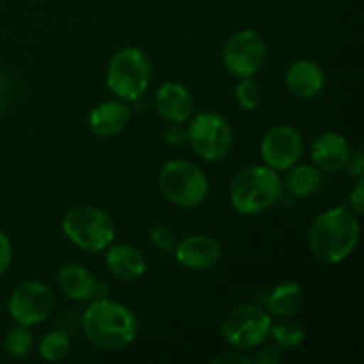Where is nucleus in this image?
Wrapping results in <instances>:
<instances>
[{"mask_svg":"<svg viewBox=\"0 0 364 364\" xmlns=\"http://www.w3.org/2000/svg\"><path fill=\"white\" fill-rule=\"evenodd\" d=\"M85 338L102 350H121L139 334L137 316L130 308L110 299H96L82 316Z\"/></svg>","mask_w":364,"mask_h":364,"instance_id":"1","label":"nucleus"},{"mask_svg":"<svg viewBox=\"0 0 364 364\" xmlns=\"http://www.w3.org/2000/svg\"><path fill=\"white\" fill-rule=\"evenodd\" d=\"M309 249L327 265L345 262L359 240V223L352 210L331 208L320 213L309 228Z\"/></svg>","mask_w":364,"mask_h":364,"instance_id":"2","label":"nucleus"},{"mask_svg":"<svg viewBox=\"0 0 364 364\" xmlns=\"http://www.w3.org/2000/svg\"><path fill=\"white\" fill-rule=\"evenodd\" d=\"M283 181L269 166H247L238 171L230 187L231 206L242 215H258L281 198Z\"/></svg>","mask_w":364,"mask_h":364,"instance_id":"3","label":"nucleus"},{"mask_svg":"<svg viewBox=\"0 0 364 364\" xmlns=\"http://www.w3.org/2000/svg\"><path fill=\"white\" fill-rule=\"evenodd\" d=\"M151 80V63L137 46L117 50L107 68V87L123 102H135L148 89Z\"/></svg>","mask_w":364,"mask_h":364,"instance_id":"4","label":"nucleus"},{"mask_svg":"<svg viewBox=\"0 0 364 364\" xmlns=\"http://www.w3.org/2000/svg\"><path fill=\"white\" fill-rule=\"evenodd\" d=\"M63 231L77 247L87 252L105 251L116 238L112 217L92 205L71 208L63 219Z\"/></svg>","mask_w":364,"mask_h":364,"instance_id":"5","label":"nucleus"},{"mask_svg":"<svg viewBox=\"0 0 364 364\" xmlns=\"http://www.w3.org/2000/svg\"><path fill=\"white\" fill-rule=\"evenodd\" d=\"M164 198L178 208H196L208 196V178L188 160H169L159 173Z\"/></svg>","mask_w":364,"mask_h":364,"instance_id":"6","label":"nucleus"},{"mask_svg":"<svg viewBox=\"0 0 364 364\" xmlns=\"http://www.w3.org/2000/svg\"><path fill=\"white\" fill-rule=\"evenodd\" d=\"M272 316L256 304H242L231 309L223 322V336L235 350H252L265 343Z\"/></svg>","mask_w":364,"mask_h":364,"instance_id":"7","label":"nucleus"},{"mask_svg":"<svg viewBox=\"0 0 364 364\" xmlns=\"http://www.w3.org/2000/svg\"><path fill=\"white\" fill-rule=\"evenodd\" d=\"M187 141L196 155L206 162H219L226 159L233 146V132L226 117L215 112H201L188 119Z\"/></svg>","mask_w":364,"mask_h":364,"instance_id":"8","label":"nucleus"},{"mask_svg":"<svg viewBox=\"0 0 364 364\" xmlns=\"http://www.w3.org/2000/svg\"><path fill=\"white\" fill-rule=\"evenodd\" d=\"M223 60L226 70L233 77L247 78L255 77L262 71L267 60V45L262 34L256 31H240L231 36L223 52Z\"/></svg>","mask_w":364,"mask_h":364,"instance_id":"9","label":"nucleus"},{"mask_svg":"<svg viewBox=\"0 0 364 364\" xmlns=\"http://www.w3.org/2000/svg\"><path fill=\"white\" fill-rule=\"evenodd\" d=\"M53 308V295L46 284L38 281H25L11 294L7 309L11 318L20 326H38L45 322Z\"/></svg>","mask_w":364,"mask_h":364,"instance_id":"10","label":"nucleus"},{"mask_svg":"<svg viewBox=\"0 0 364 364\" xmlns=\"http://www.w3.org/2000/svg\"><path fill=\"white\" fill-rule=\"evenodd\" d=\"M259 155H262L265 166H269L270 169L277 171V173L288 171L299 162L302 155L301 134L288 124L270 128L262 139Z\"/></svg>","mask_w":364,"mask_h":364,"instance_id":"11","label":"nucleus"},{"mask_svg":"<svg viewBox=\"0 0 364 364\" xmlns=\"http://www.w3.org/2000/svg\"><path fill=\"white\" fill-rule=\"evenodd\" d=\"M174 258L188 270H210L223 258V247L208 235H191L178 242Z\"/></svg>","mask_w":364,"mask_h":364,"instance_id":"12","label":"nucleus"},{"mask_svg":"<svg viewBox=\"0 0 364 364\" xmlns=\"http://www.w3.org/2000/svg\"><path fill=\"white\" fill-rule=\"evenodd\" d=\"M284 84L290 95L301 100H313L326 87V73L315 60L302 59L291 64L284 75Z\"/></svg>","mask_w":364,"mask_h":364,"instance_id":"13","label":"nucleus"},{"mask_svg":"<svg viewBox=\"0 0 364 364\" xmlns=\"http://www.w3.org/2000/svg\"><path fill=\"white\" fill-rule=\"evenodd\" d=\"M155 107L160 116L173 124L187 123L194 112L192 95L178 82H166L155 95Z\"/></svg>","mask_w":364,"mask_h":364,"instance_id":"14","label":"nucleus"},{"mask_svg":"<svg viewBox=\"0 0 364 364\" xmlns=\"http://www.w3.org/2000/svg\"><path fill=\"white\" fill-rule=\"evenodd\" d=\"M311 156L320 171L338 173L347 167L348 159H350V146L341 134L326 132L313 141Z\"/></svg>","mask_w":364,"mask_h":364,"instance_id":"15","label":"nucleus"},{"mask_svg":"<svg viewBox=\"0 0 364 364\" xmlns=\"http://www.w3.org/2000/svg\"><path fill=\"white\" fill-rule=\"evenodd\" d=\"M89 130L96 137L109 139L119 135L130 123V109L124 105L123 100H112L96 107L89 114Z\"/></svg>","mask_w":364,"mask_h":364,"instance_id":"16","label":"nucleus"},{"mask_svg":"<svg viewBox=\"0 0 364 364\" xmlns=\"http://www.w3.org/2000/svg\"><path fill=\"white\" fill-rule=\"evenodd\" d=\"M107 269L121 281H137L146 272V258L130 244L114 245L105 255Z\"/></svg>","mask_w":364,"mask_h":364,"instance_id":"17","label":"nucleus"},{"mask_svg":"<svg viewBox=\"0 0 364 364\" xmlns=\"http://www.w3.org/2000/svg\"><path fill=\"white\" fill-rule=\"evenodd\" d=\"M57 283H59L63 294L70 297L71 301H92L98 294L96 277L85 267L77 265V263L64 265L57 274Z\"/></svg>","mask_w":364,"mask_h":364,"instance_id":"18","label":"nucleus"},{"mask_svg":"<svg viewBox=\"0 0 364 364\" xmlns=\"http://www.w3.org/2000/svg\"><path fill=\"white\" fill-rule=\"evenodd\" d=\"M306 302V291L299 283H283L274 288L267 297V309L270 316L290 318L297 315Z\"/></svg>","mask_w":364,"mask_h":364,"instance_id":"19","label":"nucleus"},{"mask_svg":"<svg viewBox=\"0 0 364 364\" xmlns=\"http://www.w3.org/2000/svg\"><path fill=\"white\" fill-rule=\"evenodd\" d=\"M284 187L295 198H311L322 188V171L313 166H291L284 178Z\"/></svg>","mask_w":364,"mask_h":364,"instance_id":"20","label":"nucleus"},{"mask_svg":"<svg viewBox=\"0 0 364 364\" xmlns=\"http://www.w3.org/2000/svg\"><path fill=\"white\" fill-rule=\"evenodd\" d=\"M269 336H272L274 343L283 348V350H294V348L301 347L306 333L304 327L295 322V320H291L290 316V318H279L277 322L270 323Z\"/></svg>","mask_w":364,"mask_h":364,"instance_id":"21","label":"nucleus"},{"mask_svg":"<svg viewBox=\"0 0 364 364\" xmlns=\"http://www.w3.org/2000/svg\"><path fill=\"white\" fill-rule=\"evenodd\" d=\"M4 348H6V354L13 359L27 358L34 348V336H32L31 329L27 326L16 323L13 329L7 331Z\"/></svg>","mask_w":364,"mask_h":364,"instance_id":"22","label":"nucleus"},{"mask_svg":"<svg viewBox=\"0 0 364 364\" xmlns=\"http://www.w3.org/2000/svg\"><path fill=\"white\" fill-rule=\"evenodd\" d=\"M71 341L66 333L63 331H52V333L45 334L43 340L39 341V354L45 361L57 363L63 361L68 354H70Z\"/></svg>","mask_w":364,"mask_h":364,"instance_id":"23","label":"nucleus"},{"mask_svg":"<svg viewBox=\"0 0 364 364\" xmlns=\"http://www.w3.org/2000/svg\"><path fill=\"white\" fill-rule=\"evenodd\" d=\"M235 98L244 110H255L262 103V91H259L258 84L252 80V77L240 78V84L237 85V91H235Z\"/></svg>","mask_w":364,"mask_h":364,"instance_id":"24","label":"nucleus"},{"mask_svg":"<svg viewBox=\"0 0 364 364\" xmlns=\"http://www.w3.org/2000/svg\"><path fill=\"white\" fill-rule=\"evenodd\" d=\"M149 238H151L153 245L162 252H171V255H173L174 249H176L178 245L176 235H174V231L167 226L151 228V231H149Z\"/></svg>","mask_w":364,"mask_h":364,"instance_id":"25","label":"nucleus"},{"mask_svg":"<svg viewBox=\"0 0 364 364\" xmlns=\"http://www.w3.org/2000/svg\"><path fill=\"white\" fill-rule=\"evenodd\" d=\"M259 350L256 352V355L252 358V361L256 364H279L283 361V355L277 347H269V345H259Z\"/></svg>","mask_w":364,"mask_h":364,"instance_id":"26","label":"nucleus"},{"mask_svg":"<svg viewBox=\"0 0 364 364\" xmlns=\"http://www.w3.org/2000/svg\"><path fill=\"white\" fill-rule=\"evenodd\" d=\"M13 259V245H11L9 237L0 230V276L7 272Z\"/></svg>","mask_w":364,"mask_h":364,"instance_id":"27","label":"nucleus"},{"mask_svg":"<svg viewBox=\"0 0 364 364\" xmlns=\"http://www.w3.org/2000/svg\"><path fill=\"white\" fill-rule=\"evenodd\" d=\"M252 358L242 354V350H233V352H224L219 354L217 358L212 359V364H252Z\"/></svg>","mask_w":364,"mask_h":364,"instance_id":"28","label":"nucleus"},{"mask_svg":"<svg viewBox=\"0 0 364 364\" xmlns=\"http://www.w3.org/2000/svg\"><path fill=\"white\" fill-rule=\"evenodd\" d=\"M350 206L355 215L364 213V181L363 178H358V183L354 185L350 192Z\"/></svg>","mask_w":364,"mask_h":364,"instance_id":"29","label":"nucleus"},{"mask_svg":"<svg viewBox=\"0 0 364 364\" xmlns=\"http://www.w3.org/2000/svg\"><path fill=\"white\" fill-rule=\"evenodd\" d=\"M348 166V171H350L352 176L355 178H363V173H364V155H363V149H355V153L352 155L350 153V159H348L347 162Z\"/></svg>","mask_w":364,"mask_h":364,"instance_id":"30","label":"nucleus"},{"mask_svg":"<svg viewBox=\"0 0 364 364\" xmlns=\"http://www.w3.org/2000/svg\"><path fill=\"white\" fill-rule=\"evenodd\" d=\"M6 98H7V78L0 75V109H2L4 103H6Z\"/></svg>","mask_w":364,"mask_h":364,"instance_id":"31","label":"nucleus"}]
</instances>
